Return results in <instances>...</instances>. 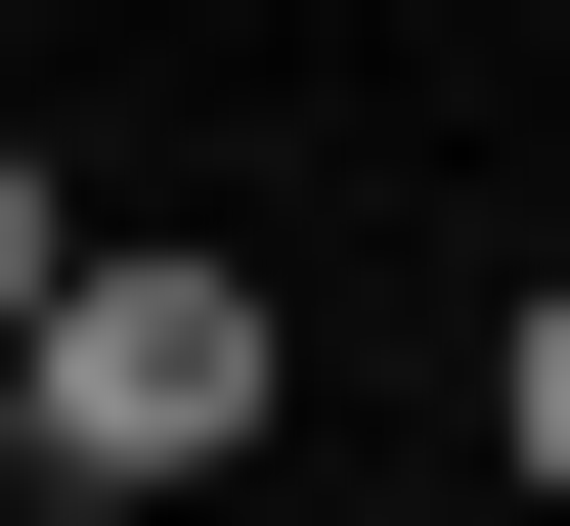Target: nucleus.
<instances>
[{"mask_svg":"<svg viewBox=\"0 0 570 526\" xmlns=\"http://www.w3.org/2000/svg\"><path fill=\"white\" fill-rule=\"evenodd\" d=\"M219 439H264V264H132L88 220L45 351H0V483H219Z\"/></svg>","mask_w":570,"mask_h":526,"instance_id":"1","label":"nucleus"},{"mask_svg":"<svg viewBox=\"0 0 570 526\" xmlns=\"http://www.w3.org/2000/svg\"><path fill=\"white\" fill-rule=\"evenodd\" d=\"M483 439H527V483H570V264H527V351H483Z\"/></svg>","mask_w":570,"mask_h":526,"instance_id":"2","label":"nucleus"},{"mask_svg":"<svg viewBox=\"0 0 570 526\" xmlns=\"http://www.w3.org/2000/svg\"><path fill=\"white\" fill-rule=\"evenodd\" d=\"M45 264H88V220H45V132H0V351H45Z\"/></svg>","mask_w":570,"mask_h":526,"instance_id":"3","label":"nucleus"}]
</instances>
